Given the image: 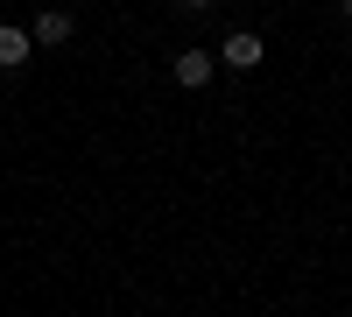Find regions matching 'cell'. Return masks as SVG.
Segmentation results:
<instances>
[{
    "mask_svg": "<svg viewBox=\"0 0 352 317\" xmlns=\"http://www.w3.org/2000/svg\"><path fill=\"white\" fill-rule=\"evenodd\" d=\"M176 85H190V92H197V85H212V56H204V50H184V56H176Z\"/></svg>",
    "mask_w": 352,
    "mask_h": 317,
    "instance_id": "obj_4",
    "label": "cell"
},
{
    "mask_svg": "<svg viewBox=\"0 0 352 317\" xmlns=\"http://www.w3.org/2000/svg\"><path fill=\"white\" fill-rule=\"evenodd\" d=\"M184 8H212V0H184Z\"/></svg>",
    "mask_w": 352,
    "mask_h": 317,
    "instance_id": "obj_6",
    "label": "cell"
},
{
    "mask_svg": "<svg viewBox=\"0 0 352 317\" xmlns=\"http://www.w3.org/2000/svg\"><path fill=\"white\" fill-rule=\"evenodd\" d=\"M64 36H71V14H64V8H43L36 28H28V43H36V50H43V43H64Z\"/></svg>",
    "mask_w": 352,
    "mask_h": 317,
    "instance_id": "obj_2",
    "label": "cell"
},
{
    "mask_svg": "<svg viewBox=\"0 0 352 317\" xmlns=\"http://www.w3.org/2000/svg\"><path fill=\"white\" fill-rule=\"evenodd\" d=\"M338 14H345V21H352V0H338Z\"/></svg>",
    "mask_w": 352,
    "mask_h": 317,
    "instance_id": "obj_5",
    "label": "cell"
},
{
    "mask_svg": "<svg viewBox=\"0 0 352 317\" xmlns=\"http://www.w3.org/2000/svg\"><path fill=\"white\" fill-rule=\"evenodd\" d=\"M28 50H36V43H28V28H0V71H21Z\"/></svg>",
    "mask_w": 352,
    "mask_h": 317,
    "instance_id": "obj_3",
    "label": "cell"
},
{
    "mask_svg": "<svg viewBox=\"0 0 352 317\" xmlns=\"http://www.w3.org/2000/svg\"><path fill=\"white\" fill-rule=\"evenodd\" d=\"M219 56H226V64H232V71H254V64H261V56H268V43H261V36H254V28H232V36L219 43Z\"/></svg>",
    "mask_w": 352,
    "mask_h": 317,
    "instance_id": "obj_1",
    "label": "cell"
}]
</instances>
